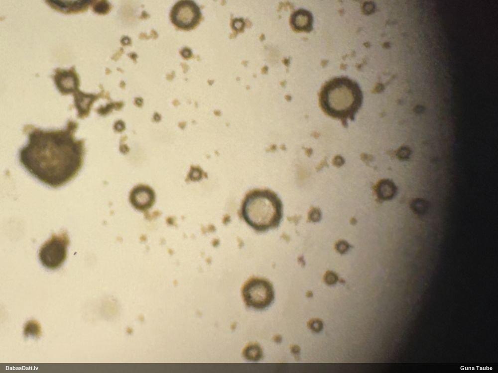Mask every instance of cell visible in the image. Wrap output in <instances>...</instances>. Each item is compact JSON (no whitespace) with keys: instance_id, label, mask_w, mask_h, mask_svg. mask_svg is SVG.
Returning <instances> with one entry per match:
<instances>
[{"instance_id":"cell-1","label":"cell","mask_w":498,"mask_h":373,"mask_svg":"<svg viewBox=\"0 0 498 373\" xmlns=\"http://www.w3.org/2000/svg\"><path fill=\"white\" fill-rule=\"evenodd\" d=\"M78 123L68 120L62 129L43 130L26 125L23 132L28 143L19 150V161L34 177L52 187L72 180L82 167L85 154L83 139H76Z\"/></svg>"},{"instance_id":"cell-2","label":"cell","mask_w":498,"mask_h":373,"mask_svg":"<svg viewBox=\"0 0 498 373\" xmlns=\"http://www.w3.org/2000/svg\"><path fill=\"white\" fill-rule=\"evenodd\" d=\"M363 99L359 85L346 77H336L326 82L319 93V105L324 113L344 121L354 119Z\"/></svg>"},{"instance_id":"cell-3","label":"cell","mask_w":498,"mask_h":373,"mask_svg":"<svg viewBox=\"0 0 498 373\" xmlns=\"http://www.w3.org/2000/svg\"><path fill=\"white\" fill-rule=\"evenodd\" d=\"M241 214L246 223L256 231H266L279 224L283 215L282 204L272 191L253 190L244 199Z\"/></svg>"},{"instance_id":"cell-4","label":"cell","mask_w":498,"mask_h":373,"mask_svg":"<svg viewBox=\"0 0 498 373\" xmlns=\"http://www.w3.org/2000/svg\"><path fill=\"white\" fill-rule=\"evenodd\" d=\"M242 295L247 306L262 309L268 306L273 301L274 290L268 280L252 278L243 285Z\"/></svg>"},{"instance_id":"cell-5","label":"cell","mask_w":498,"mask_h":373,"mask_svg":"<svg viewBox=\"0 0 498 373\" xmlns=\"http://www.w3.org/2000/svg\"><path fill=\"white\" fill-rule=\"evenodd\" d=\"M170 18L177 27L188 30L194 28L201 18L200 10L192 0H182L178 1L172 7Z\"/></svg>"},{"instance_id":"cell-6","label":"cell","mask_w":498,"mask_h":373,"mask_svg":"<svg viewBox=\"0 0 498 373\" xmlns=\"http://www.w3.org/2000/svg\"><path fill=\"white\" fill-rule=\"evenodd\" d=\"M54 82L59 91L63 94H70L78 91L79 80L76 73L73 70L57 69Z\"/></svg>"},{"instance_id":"cell-7","label":"cell","mask_w":498,"mask_h":373,"mask_svg":"<svg viewBox=\"0 0 498 373\" xmlns=\"http://www.w3.org/2000/svg\"><path fill=\"white\" fill-rule=\"evenodd\" d=\"M130 201L133 206L139 210L149 208L154 201V193L149 187L139 186L135 187L130 194Z\"/></svg>"},{"instance_id":"cell-8","label":"cell","mask_w":498,"mask_h":373,"mask_svg":"<svg viewBox=\"0 0 498 373\" xmlns=\"http://www.w3.org/2000/svg\"><path fill=\"white\" fill-rule=\"evenodd\" d=\"M290 23L294 30L308 32L312 29V16L309 11L300 9L291 15Z\"/></svg>"},{"instance_id":"cell-9","label":"cell","mask_w":498,"mask_h":373,"mask_svg":"<svg viewBox=\"0 0 498 373\" xmlns=\"http://www.w3.org/2000/svg\"><path fill=\"white\" fill-rule=\"evenodd\" d=\"M74 97L75 106L78 112L77 117L84 118L87 117L96 96L93 94H86L77 91L75 93Z\"/></svg>"},{"instance_id":"cell-10","label":"cell","mask_w":498,"mask_h":373,"mask_svg":"<svg viewBox=\"0 0 498 373\" xmlns=\"http://www.w3.org/2000/svg\"><path fill=\"white\" fill-rule=\"evenodd\" d=\"M49 5L55 9L65 13L77 12L84 11L87 8L89 1L85 0H49Z\"/></svg>"},{"instance_id":"cell-11","label":"cell","mask_w":498,"mask_h":373,"mask_svg":"<svg viewBox=\"0 0 498 373\" xmlns=\"http://www.w3.org/2000/svg\"><path fill=\"white\" fill-rule=\"evenodd\" d=\"M374 191L379 200L386 201L393 198L396 193L397 188L392 181L382 179L376 184Z\"/></svg>"},{"instance_id":"cell-12","label":"cell","mask_w":498,"mask_h":373,"mask_svg":"<svg viewBox=\"0 0 498 373\" xmlns=\"http://www.w3.org/2000/svg\"><path fill=\"white\" fill-rule=\"evenodd\" d=\"M410 208L416 214L423 215L427 212L429 208L428 201L421 198L413 199L410 203Z\"/></svg>"},{"instance_id":"cell-13","label":"cell","mask_w":498,"mask_h":373,"mask_svg":"<svg viewBox=\"0 0 498 373\" xmlns=\"http://www.w3.org/2000/svg\"><path fill=\"white\" fill-rule=\"evenodd\" d=\"M308 327L315 333L321 332L324 327L322 320L319 318H312L307 322Z\"/></svg>"},{"instance_id":"cell-14","label":"cell","mask_w":498,"mask_h":373,"mask_svg":"<svg viewBox=\"0 0 498 373\" xmlns=\"http://www.w3.org/2000/svg\"><path fill=\"white\" fill-rule=\"evenodd\" d=\"M339 280L337 274L330 270L327 271L323 277L324 282L328 285L336 284Z\"/></svg>"},{"instance_id":"cell-15","label":"cell","mask_w":498,"mask_h":373,"mask_svg":"<svg viewBox=\"0 0 498 373\" xmlns=\"http://www.w3.org/2000/svg\"><path fill=\"white\" fill-rule=\"evenodd\" d=\"M351 246L345 240H340L338 241L335 245V248L337 252L341 254L346 253Z\"/></svg>"},{"instance_id":"cell-16","label":"cell","mask_w":498,"mask_h":373,"mask_svg":"<svg viewBox=\"0 0 498 373\" xmlns=\"http://www.w3.org/2000/svg\"><path fill=\"white\" fill-rule=\"evenodd\" d=\"M308 218L309 221L319 222L321 219V211L320 208L312 207L308 213Z\"/></svg>"},{"instance_id":"cell-17","label":"cell","mask_w":498,"mask_h":373,"mask_svg":"<svg viewBox=\"0 0 498 373\" xmlns=\"http://www.w3.org/2000/svg\"><path fill=\"white\" fill-rule=\"evenodd\" d=\"M411 153V151L408 147L403 146L398 150L397 156L399 159L405 160L409 158Z\"/></svg>"},{"instance_id":"cell-18","label":"cell","mask_w":498,"mask_h":373,"mask_svg":"<svg viewBox=\"0 0 498 373\" xmlns=\"http://www.w3.org/2000/svg\"><path fill=\"white\" fill-rule=\"evenodd\" d=\"M25 326L24 330L30 329V331L28 332V333H33V334L38 335L40 332V329H39V325L38 323L34 321H29L28 322ZM26 333V334H27Z\"/></svg>"},{"instance_id":"cell-19","label":"cell","mask_w":498,"mask_h":373,"mask_svg":"<svg viewBox=\"0 0 498 373\" xmlns=\"http://www.w3.org/2000/svg\"><path fill=\"white\" fill-rule=\"evenodd\" d=\"M313 295V292L311 291H308L306 293V296L307 297H312Z\"/></svg>"},{"instance_id":"cell-20","label":"cell","mask_w":498,"mask_h":373,"mask_svg":"<svg viewBox=\"0 0 498 373\" xmlns=\"http://www.w3.org/2000/svg\"><path fill=\"white\" fill-rule=\"evenodd\" d=\"M357 221V220H356V219H355V218H352V219H351V222H352V223L351 224H355L356 223V222H357V221Z\"/></svg>"}]
</instances>
